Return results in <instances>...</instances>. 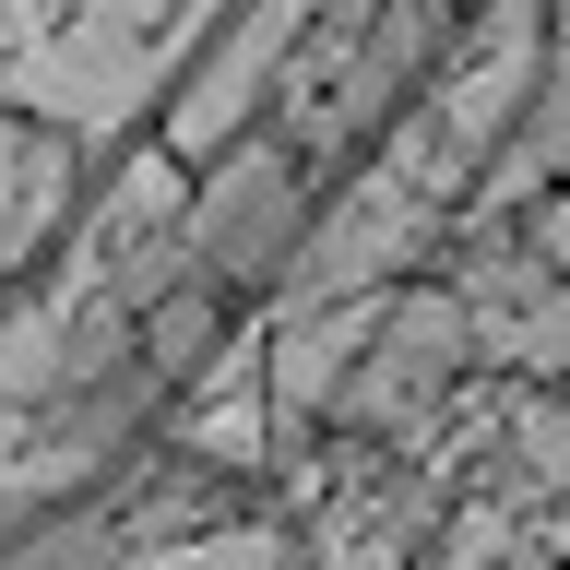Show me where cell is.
<instances>
[{
    "label": "cell",
    "mask_w": 570,
    "mask_h": 570,
    "mask_svg": "<svg viewBox=\"0 0 570 570\" xmlns=\"http://www.w3.org/2000/svg\"><path fill=\"white\" fill-rule=\"evenodd\" d=\"M511 345H523L534 368H570V297H547V309H534L523 333H511Z\"/></svg>",
    "instance_id": "cell-5"
},
{
    "label": "cell",
    "mask_w": 570,
    "mask_h": 570,
    "mask_svg": "<svg viewBox=\"0 0 570 570\" xmlns=\"http://www.w3.org/2000/svg\"><path fill=\"white\" fill-rule=\"evenodd\" d=\"M71 12H83V24H131V36H142L155 12H167V0H71Z\"/></svg>",
    "instance_id": "cell-6"
},
{
    "label": "cell",
    "mask_w": 570,
    "mask_h": 570,
    "mask_svg": "<svg viewBox=\"0 0 570 570\" xmlns=\"http://www.w3.org/2000/svg\"><path fill=\"white\" fill-rule=\"evenodd\" d=\"M285 36H297V0H262V12H249V36L203 71V83H190V107H178V155H190V142H226V131L249 119V96H262V71H274Z\"/></svg>",
    "instance_id": "cell-2"
},
{
    "label": "cell",
    "mask_w": 570,
    "mask_h": 570,
    "mask_svg": "<svg viewBox=\"0 0 570 570\" xmlns=\"http://www.w3.org/2000/svg\"><path fill=\"white\" fill-rule=\"evenodd\" d=\"M547 262H570V203H559V214H547Z\"/></svg>",
    "instance_id": "cell-7"
},
{
    "label": "cell",
    "mask_w": 570,
    "mask_h": 570,
    "mask_svg": "<svg viewBox=\"0 0 570 570\" xmlns=\"http://www.w3.org/2000/svg\"><path fill=\"white\" fill-rule=\"evenodd\" d=\"M60 203H71L60 142H24L12 119H0V262H24V249L60 226Z\"/></svg>",
    "instance_id": "cell-3"
},
{
    "label": "cell",
    "mask_w": 570,
    "mask_h": 570,
    "mask_svg": "<svg viewBox=\"0 0 570 570\" xmlns=\"http://www.w3.org/2000/svg\"><path fill=\"white\" fill-rule=\"evenodd\" d=\"M534 96H547V107H534V167H570V60L547 71Z\"/></svg>",
    "instance_id": "cell-4"
},
{
    "label": "cell",
    "mask_w": 570,
    "mask_h": 570,
    "mask_svg": "<svg viewBox=\"0 0 570 570\" xmlns=\"http://www.w3.org/2000/svg\"><path fill=\"white\" fill-rule=\"evenodd\" d=\"M0 83L12 96H36L48 119H71V131H107V119H131V96L155 83V48H142L131 24H24L12 48H0Z\"/></svg>",
    "instance_id": "cell-1"
}]
</instances>
